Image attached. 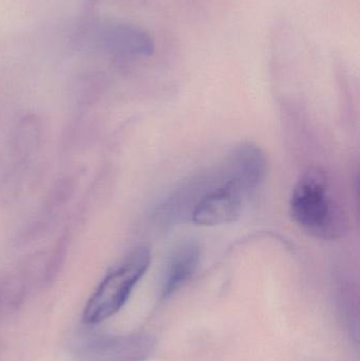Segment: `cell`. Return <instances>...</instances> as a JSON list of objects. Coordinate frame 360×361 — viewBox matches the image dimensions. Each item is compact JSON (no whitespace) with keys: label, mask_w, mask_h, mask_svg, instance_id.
Wrapping results in <instances>:
<instances>
[{"label":"cell","mask_w":360,"mask_h":361,"mask_svg":"<svg viewBox=\"0 0 360 361\" xmlns=\"http://www.w3.org/2000/svg\"><path fill=\"white\" fill-rule=\"evenodd\" d=\"M290 214L304 233L318 239H337L344 231V214L327 173L319 169H311L296 183Z\"/></svg>","instance_id":"obj_1"},{"label":"cell","mask_w":360,"mask_h":361,"mask_svg":"<svg viewBox=\"0 0 360 361\" xmlns=\"http://www.w3.org/2000/svg\"><path fill=\"white\" fill-rule=\"evenodd\" d=\"M156 349V339L148 333L110 334L99 331L78 332L71 343L78 361H147Z\"/></svg>","instance_id":"obj_4"},{"label":"cell","mask_w":360,"mask_h":361,"mask_svg":"<svg viewBox=\"0 0 360 361\" xmlns=\"http://www.w3.org/2000/svg\"><path fill=\"white\" fill-rule=\"evenodd\" d=\"M223 167L228 175L251 195L266 178V159L257 146L243 144L228 154Z\"/></svg>","instance_id":"obj_7"},{"label":"cell","mask_w":360,"mask_h":361,"mask_svg":"<svg viewBox=\"0 0 360 361\" xmlns=\"http://www.w3.org/2000/svg\"><path fill=\"white\" fill-rule=\"evenodd\" d=\"M198 242L185 240L169 252L161 274L159 301L164 302L178 292L196 273L200 262Z\"/></svg>","instance_id":"obj_6"},{"label":"cell","mask_w":360,"mask_h":361,"mask_svg":"<svg viewBox=\"0 0 360 361\" xmlns=\"http://www.w3.org/2000/svg\"><path fill=\"white\" fill-rule=\"evenodd\" d=\"M249 195L240 184L228 175L224 167L215 177L199 176L196 202L188 219L202 226L232 222L240 216Z\"/></svg>","instance_id":"obj_3"},{"label":"cell","mask_w":360,"mask_h":361,"mask_svg":"<svg viewBox=\"0 0 360 361\" xmlns=\"http://www.w3.org/2000/svg\"><path fill=\"white\" fill-rule=\"evenodd\" d=\"M99 44L110 54L124 59L149 57L154 53V38L142 27L130 23H110L99 30Z\"/></svg>","instance_id":"obj_5"},{"label":"cell","mask_w":360,"mask_h":361,"mask_svg":"<svg viewBox=\"0 0 360 361\" xmlns=\"http://www.w3.org/2000/svg\"><path fill=\"white\" fill-rule=\"evenodd\" d=\"M150 262V248L141 245L131 250L118 265L110 269L86 303L82 312L85 324L95 326L118 313L145 275Z\"/></svg>","instance_id":"obj_2"}]
</instances>
